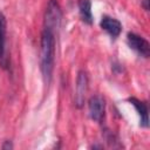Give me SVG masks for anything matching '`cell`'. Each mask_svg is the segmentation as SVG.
<instances>
[{
	"label": "cell",
	"mask_w": 150,
	"mask_h": 150,
	"mask_svg": "<svg viewBox=\"0 0 150 150\" xmlns=\"http://www.w3.org/2000/svg\"><path fill=\"white\" fill-rule=\"evenodd\" d=\"M129 102L136 108V110L138 111L139 114V117H141V124L143 127H148L149 124V118H148V107H146V103L135 98V97H131L129 98Z\"/></svg>",
	"instance_id": "cell-8"
},
{
	"label": "cell",
	"mask_w": 150,
	"mask_h": 150,
	"mask_svg": "<svg viewBox=\"0 0 150 150\" xmlns=\"http://www.w3.org/2000/svg\"><path fill=\"white\" fill-rule=\"evenodd\" d=\"M127 42L130 48L136 50L142 56L148 57L150 55V45L144 38H142L137 34H134V33H129L127 36Z\"/></svg>",
	"instance_id": "cell-4"
},
{
	"label": "cell",
	"mask_w": 150,
	"mask_h": 150,
	"mask_svg": "<svg viewBox=\"0 0 150 150\" xmlns=\"http://www.w3.org/2000/svg\"><path fill=\"white\" fill-rule=\"evenodd\" d=\"M7 25H6V19L2 15V13H0V66L2 68H7L8 67V56H7V49H6V29Z\"/></svg>",
	"instance_id": "cell-6"
},
{
	"label": "cell",
	"mask_w": 150,
	"mask_h": 150,
	"mask_svg": "<svg viewBox=\"0 0 150 150\" xmlns=\"http://www.w3.org/2000/svg\"><path fill=\"white\" fill-rule=\"evenodd\" d=\"M79 11L82 20L90 25L93 22V14H91V2L90 0H79Z\"/></svg>",
	"instance_id": "cell-9"
},
{
	"label": "cell",
	"mask_w": 150,
	"mask_h": 150,
	"mask_svg": "<svg viewBox=\"0 0 150 150\" xmlns=\"http://www.w3.org/2000/svg\"><path fill=\"white\" fill-rule=\"evenodd\" d=\"M101 27L108 32L112 38H116L120 35L121 30H122V25L117 19L110 18V16H103L101 22H100Z\"/></svg>",
	"instance_id": "cell-7"
},
{
	"label": "cell",
	"mask_w": 150,
	"mask_h": 150,
	"mask_svg": "<svg viewBox=\"0 0 150 150\" xmlns=\"http://www.w3.org/2000/svg\"><path fill=\"white\" fill-rule=\"evenodd\" d=\"M88 89V76L86 71L80 70L76 79V88H75V105L81 108L86 100V93Z\"/></svg>",
	"instance_id": "cell-3"
},
{
	"label": "cell",
	"mask_w": 150,
	"mask_h": 150,
	"mask_svg": "<svg viewBox=\"0 0 150 150\" xmlns=\"http://www.w3.org/2000/svg\"><path fill=\"white\" fill-rule=\"evenodd\" d=\"M88 108H89V115L94 121L101 122L103 120L105 111V103L102 96L100 95L91 96L88 103Z\"/></svg>",
	"instance_id": "cell-5"
},
{
	"label": "cell",
	"mask_w": 150,
	"mask_h": 150,
	"mask_svg": "<svg viewBox=\"0 0 150 150\" xmlns=\"http://www.w3.org/2000/svg\"><path fill=\"white\" fill-rule=\"evenodd\" d=\"M12 148H13V145L11 144L9 141H6V143L2 145V149H12Z\"/></svg>",
	"instance_id": "cell-11"
},
{
	"label": "cell",
	"mask_w": 150,
	"mask_h": 150,
	"mask_svg": "<svg viewBox=\"0 0 150 150\" xmlns=\"http://www.w3.org/2000/svg\"><path fill=\"white\" fill-rule=\"evenodd\" d=\"M60 22H61L60 6L55 0H49L45 14V29L55 33V30L60 27Z\"/></svg>",
	"instance_id": "cell-2"
},
{
	"label": "cell",
	"mask_w": 150,
	"mask_h": 150,
	"mask_svg": "<svg viewBox=\"0 0 150 150\" xmlns=\"http://www.w3.org/2000/svg\"><path fill=\"white\" fill-rule=\"evenodd\" d=\"M149 2H150V0H142V6H143V8L145 9V11H149Z\"/></svg>",
	"instance_id": "cell-10"
},
{
	"label": "cell",
	"mask_w": 150,
	"mask_h": 150,
	"mask_svg": "<svg viewBox=\"0 0 150 150\" xmlns=\"http://www.w3.org/2000/svg\"><path fill=\"white\" fill-rule=\"evenodd\" d=\"M55 59V33L48 29H43L41 34L40 47V68L46 83H49L52 73L54 69Z\"/></svg>",
	"instance_id": "cell-1"
}]
</instances>
